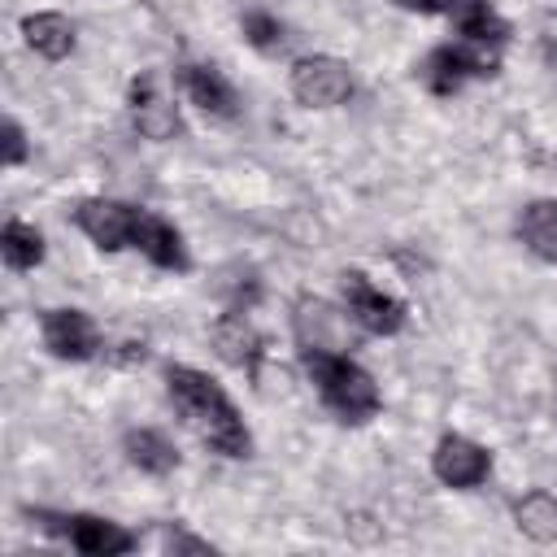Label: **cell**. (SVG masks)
<instances>
[{
  "instance_id": "6",
  "label": "cell",
  "mask_w": 557,
  "mask_h": 557,
  "mask_svg": "<svg viewBox=\"0 0 557 557\" xmlns=\"http://www.w3.org/2000/svg\"><path fill=\"white\" fill-rule=\"evenodd\" d=\"M39 339L48 348V357L57 361H96L104 357V335L96 326V318L78 305H57L39 313Z\"/></svg>"
},
{
  "instance_id": "7",
  "label": "cell",
  "mask_w": 557,
  "mask_h": 557,
  "mask_svg": "<svg viewBox=\"0 0 557 557\" xmlns=\"http://www.w3.org/2000/svg\"><path fill=\"white\" fill-rule=\"evenodd\" d=\"M139 205H126V200H113V196H83L74 209H70V222L91 239V248L100 252H122L135 244V231H139Z\"/></svg>"
},
{
  "instance_id": "8",
  "label": "cell",
  "mask_w": 557,
  "mask_h": 557,
  "mask_svg": "<svg viewBox=\"0 0 557 557\" xmlns=\"http://www.w3.org/2000/svg\"><path fill=\"white\" fill-rule=\"evenodd\" d=\"M287 87L305 109H339L352 96V70H348V61H339L331 52H313L292 65Z\"/></svg>"
},
{
  "instance_id": "19",
  "label": "cell",
  "mask_w": 557,
  "mask_h": 557,
  "mask_svg": "<svg viewBox=\"0 0 557 557\" xmlns=\"http://www.w3.org/2000/svg\"><path fill=\"white\" fill-rule=\"evenodd\" d=\"M44 252H48V244H44V231L39 226H30L22 218H9L4 222V231H0V257H4V265L13 274H26V270L44 265Z\"/></svg>"
},
{
  "instance_id": "12",
  "label": "cell",
  "mask_w": 557,
  "mask_h": 557,
  "mask_svg": "<svg viewBox=\"0 0 557 557\" xmlns=\"http://www.w3.org/2000/svg\"><path fill=\"white\" fill-rule=\"evenodd\" d=\"M209 339H213V352H218L226 366H235V370H244V374H257V366H261V357H265V335L252 326V318H248L244 309H226V313L213 322Z\"/></svg>"
},
{
  "instance_id": "3",
  "label": "cell",
  "mask_w": 557,
  "mask_h": 557,
  "mask_svg": "<svg viewBox=\"0 0 557 557\" xmlns=\"http://www.w3.org/2000/svg\"><path fill=\"white\" fill-rule=\"evenodd\" d=\"M500 74V57L492 48L453 39V44H435L422 61H418V78L431 96H457L466 83L479 78H496Z\"/></svg>"
},
{
  "instance_id": "9",
  "label": "cell",
  "mask_w": 557,
  "mask_h": 557,
  "mask_svg": "<svg viewBox=\"0 0 557 557\" xmlns=\"http://www.w3.org/2000/svg\"><path fill=\"white\" fill-rule=\"evenodd\" d=\"M431 474H435L444 487H453V492H470V487L487 483V474H492V453H487L479 440L461 435V431H444V435L435 440V448H431Z\"/></svg>"
},
{
  "instance_id": "22",
  "label": "cell",
  "mask_w": 557,
  "mask_h": 557,
  "mask_svg": "<svg viewBox=\"0 0 557 557\" xmlns=\"http://www.w3.org/2000/svg\"><path fill=\"white\" fill-rule=\"evenodd\" d=\"M165 548L170 553H213V544L209 540H200V535H187V531H165Z\"/></svg>"
},
{
  "instance_id": "20",
  "label": "cell",
  "mask_w": 557,
  "mask_h": 557,
  "mask_svg": "<svg viewBox=\"0 0 557 557\" xmlns=\"http://www.w3.org/2000/svg\"><path fill=\"white\" fill-rule=\"evenodd\" d=\"M239 35H244L248 48H257V52H265V57L287 44V26H283L274 13H265V9H248V13L239 17Z\"/></svg>"
},
{
  "instance_id": "17",
  "label": "cell",
  "mask_w": 557,
  "mask_h": 557,
  "mask_svg": "<svg viewBox=\"0 0 557 557\" xmlns=\"http://www.w3.org/2000/svg\"><path fill=\"white\" fill-rule=\"evenodd\" d=\"M518 239L531 257L557 265V196H540L527 200L518 213Z\"/></svg>"
},
{
  "instance_id": "23",
  "label": "cell",
  "mask_w": 557,
  "mask_h": 557,
  "mask_svg": "<svg viewBox=\"0 0 557 557\" xmlns=\"http://www.w3.org/2000/svg\"><path fill=\"white\" fill-rule=\"evenodd\" d=\"M392 4L405 13H418V17H448V9H453V0H392Z\"/></svg>"
},
{
  "instance_id": "18",
  "label": "cell",
  "mask_w": 557,
  "mask_h": 557,
  "mask_svg": "<svg viewBox=\"0 0 557 557\" xmlns=\"http://www.w3.org/2000/svg\"><path fill=\"white\" fill-rule=\"evenodd\" d=\"M513 527L531 544H557V492L531 487L513 500Z\"/></svg>"
},
{
  "instance_id": "5",
  "label": "cell",
  "mask_w": 557,
  "mask_h": 557,
  "mask_svg": "<svg viewBox=\"0 0 557 557\" xmlns=\"http://www.w3.org/2000/svg\"><path fill=\"white\" fill-rule=\"evenodd\" d=\"M339 296H344V313L366 331V335H400L409 322V309L400 296L383 292L366 270H344L339 274Z\"/></svg>"
},
{
  "instance_id": "16",
  "label": "cell",
  "mask_w": 557,
  "mask_h": 557,
  "mask_svg": "<svg viewBox=\"0 0 557 557\" xmlns=\"http://www.w3.org/2000/svg\"><path fill=\"white\" fill-rule=\"evenodd\" d=\"M122 453H126V461L139 474H152V479H165V474L178 470V448L157 426H131V431H122Z\"/></svg>"
},
{
  "instance_id": "13",
  "label": "cell",
  "mask_w": 557,
  "mask_h": 557,
  "mask_svg": "<svg viewBox=\"0 0 557 557\" xmlns=\"http://www.w3.org/2000/svg\"><path fill=\"white\" fill-rule=\"evenodd\" d=\"M131 248H135L148 265H157V270H170V274L191 270V257H187L183 231H178L170 218L152 213V209H144V213H139V231H135V244H131Z\"/></svg>"
},
{
  "instance_id": "21",
  "label": "cell",
  "mask_w": 557,
  "mask_h": 557,
  "mask_svg": "<svg viewBox=\"0 0 557 557\" xmlns=\"http://www.w3.org/2000/svg\"><path fill=\"white\" fill-rule=\"evenodd\" d=\"M26 157H30V144H26L22 122H17V117H4V131H0V161H4L9 170H17V165H26Z\"/></svg>"
},
{
  "instance_id": "11",
  "label": "cell",
  "mask_w": 557,
  "mask_h": 557,
  "mask_svg": "<svg viewBox=\"0 0 557 557\" xmlns=\"http://www.w3.org/2000/svg\"><path fill=\"white\" fill-rule=\"evenodd\" d=\"M178 87H183V96L205 117H213V122H235L239 117V91H235V83L218 65H209V61H183L178 65Z\"/></svg>"
},
{
  "instance_id": "1",
  "label": "cell",
  "mask_w": 557,
  "mask_h": 557,
  "mask_svg": "<svg viewBox=\"0 0 557 557\" xmlns=\"http://www.w3.org/2000/svg\"><path fill=\"white\" fill-rule=\"evenodd\" d=\"M165 396H170L174 413L183 418V426L209 453L231 457V461L252 453V431L244 426L235 400L226 396V387L213 374H205V370H196L187 361H170L165 366Z\"/></svg>"
},
{
  "instance_id": "15",
  "label": "cell",
  "mask_w": 557,
  "mask_h": 557,
  "mask_svg": "<svg viewBox=\"0 0 557 557\" xmlns=\"http://www.w3.org/2000/svg\"><path fill=\"white\" fill-rule=\"evenodd\" d=\"M22 44L44 57V61H65L74 48H78V30L65 13L57 9H39V13H26L22 17Z\"/></svg>"
},
{
  "instance_id": "4",
  "label": "cell",
  "mask_w": 557,
  "mask_h": 557,
  "mask_svg": "<svg viewBox=\"0 0 557 557\" xmlns=\"http://www.w3.org/2000/svg\"><path fill=\"white\" fill-rule=\"evenodd\" d=\"M39 527L57 540H65L74 553L83 557H122V553H135L139 548V535L126 531L122 522L113 518H100V513H52V509H39L35 513Z\"/></svg>"
},
{
  "instance_id": "2",
  "label": "cell",
  "mask_w": 557,
  "mask_h": 557,
  "mask_svg": "<svg viewBox=\"0 0 557 557\" xmlns=\"http://www.w3.org/2000/svg\"><path fill=\"white\" fill-rule=\"evenodd\" d=\"M300 370L313 383L318 400L348 426H361L383 409V392H379L374 374L361 361H352L348 352H335L322 344H300Z\"/></svg>"
},
{
  "instance_id": "10",
  "label": "cell",
  "mask_w": 557,
  "mask_h": 557,
  "mask_svg": "<svg viewBox=\"0 0 557 557\" xmlns=\"http://www.w3.org/2000/svg\"><path fill=\"white\" fill-rule=\"evenodd\" d=\"M126 109H131V126H135L144 139H152V144H165V139H174V135L183 131L178 104L165 96V87H161V78H157L152 70H144V74L131 78V87H126Z\"/></svg>"
},
{
  "instance_id": "14",
  "label": "cell",
  "mask_w": 557,
  "mask_h": 557,
  "mask_svg": "<svg viewBox=\"0 0 557 557\" xmlns=\"http://www.w3.org/2000/svg\"><path fill=\"white\" fill-rule=\"evenodd\" d=\"M448 22L457 30V39L479 44V48H505L509 44V22L500 17V9L492 0H453Z\"/></svg>"
}]
</instances>
